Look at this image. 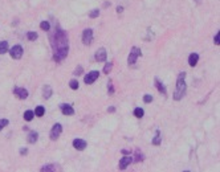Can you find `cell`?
<instances>
[{"label": "cell", "instance_id": "d6a6232c", "mask_svg": "<svg viewBox=\"0 0 220 172\" xmlns=\"http://www.w3.org/2000/svg\"><path fill=\"white\" fill-rule=\"evenodd\" d=\"M143 101H145V103H150V102H153V97L148 95V94H146L145 97H143Z\"/></svg>", "mask_w": 220, "mask_h": 172}, {"label": "cell", "instance_id": "9c48e42d", "mask_svg": "<svg viewBox=\"0 0 220 172\" xmlns=\"http://www.w3.org/2000/svg\"><path fill=\"white\" fill-rule=\"evenodd\" d=\"M13 94H15L19 99H25V98L28 97V91L24 88H15L13 89Z\"/></svg>", "mask_w": 220, "mask_h": 172}, {"label": "cell", "instance_id": "7a4b0ae2", "mask_svg": "<svg viewBox=\"0 0 220 172\" xmlns=\"http://www.w3.org/2000/svg\"><path fill=\"white\" fill-rule=\"evenodd\" d=\"M184 77H186V73H180L179 77H178V81H176V89H175V93H174V99L175 101H180L183 98L186 93V82H184Z\"/></svg>", "mask_w": 220, "mask_h": 172}, {"label": "cell", "instance_id": "5b68a950", "mask_svg": "<svg viewBox=\"0 0 220 172\" xmlns=\"http://www.w3.org/2000/svg\"><path fill=\"white\" fill-rule=\"evenodd\" d=\"M61 132H63V126H61L60 123H56V125L52 127V130H50L49 138L52 139V140H56V139H58V136L61 135Z\"/></svg>", "mask_w": 220, "mask_h": 172}, {"label": "cell", "instance_id": "277c9868", "mask_svg": "<svg viewBox=\"0 0 220 172\" xmlns=\"http://www.w3.org/2000/svg\"><path fill=\"white\" fill-rule=\"evenodd\" d=\"M139 56H142V52L139 48L134 47L131 49V52H130L129 54V58H127V62H129V65H134V62L137 61V58H138Z\"/></svg>", "mask_w": 220, "mask_h": 172}, {"label": "cell", "instance_id": "e0dca14e", "mask_svg": "<svg viewBox=\"0 0 220 172\" xmlns=\"http://www.w3.org/2000/svg\"><path fill=\"white\" fill-rule=\"evenodd\" d=\"M33 116H35V113L32 111V110H27L24 113V119L27 121V122H31L32 119H33Z\"/></svg>", "mask_w": 220, "mask_h": 172}, {"label": "cell", "instance_id": "ac0fdd59", "mask_svg": "<svg viewBox=\"0 0 220 172\" xmlns=\"http://www.w3.org/2000/svg\"><path fill=\"white\" fill-rule=\"evenodd\" d=\"M8 52V42L7 41H0V54H4Z\"/></svg>", "mask_w": 220, "mask_h": 172}, {"label": "cell", "instance_id": "8992f818", "mask_svg": "<svg viewBox=\"0 0 220 172\" xmlns=\"http://www.w3.org/2000/svg\"><path fill=\"white\" fill-rule=\"evenodd\" d=\"M93 41V29L88 28L82 32V42L85 45H90Z\"/></svg>", "mask_w": 220, "mask_h": 172}, {"label": "cell", "instance_id": "836d02e7", "mask_svg": "<svg viewBox=\"0 0 220 172\" xmlns=\"http://www.w3.org/2000/svg\"><path fill=\"white\" fill-rule=\"evenodd\" d=\"M219 38H220V33H216V36H215V38H214V42H215L216 45L220 44V40H219Z\"/></svg>", "mask_w": 220, "mask_h": 172}, {"label": "cell", "instance_id": "6da1fadb", "mask_svg": "<svg viewBox=\"0 0 220 172\" xmlns=\"http://www.w3.org/2000/svg\"><path fill=\"white\" fill-rule=\"evenodd\" d=\"M50 38H52L50 42L54 50L63 47H68V34L61 29H56V32L53 33V36H50Z\"/></svg>", "mask_w": 220, "mask_h": 172}, {"label": "cell", "instance_id": "d590c367", "mask_svg": "<svg viewBox=\"0 0 220 172\" xmlns=\"http://www.w3.org/2000/svg\"><path fill=\"white\" fill-rule=\"evenodd\" d=\"M107 111H109V113H114V111H116V107H109V109H107Z\"/></svg>", "mask_w": 220, "mask_h": 172}, {"label": "cell", "instance_id": "4316f807", "mask_svg": "<svg viewBox=\"0 0 220 172\" xmlns=\"http://www.w3.org/2000/svg\"><path fill=\"white\" fill-rule=\"evenodd\" d=\"M89 16H90L91 19H96V17H98L100 16V10H93V11H90V13H89Z\"/></svg>", "mask_w": 220, "mask_h": 172}, {"label": "cell", "instance_id": "7c38bea8", "mask_svg": "<svg viewBox=\"0 0 220 172\" xmlns=\"http://www.w3.org/2000/svg\"><path fill=\"white\" fill-rule=\"evenodd\" d=\"M133 162V158L131 156H123L122 159L120 160V164H118V168L120 169H125L126 167L129 166L130 163Z\"/></svg>", "mask_w": 220, "mask_h": 172}, {"label": "cell", "instance_id": "484cf974", "mask_svg": "<svg viewBox=\"0 0 220 172\" xmlns=\"http://www.w3.org/2000/svg\"><path fill=\"white\" fill-rule=\"evenodd\" d=\"M40 28L44 29V31H49L50 25H49V23H48V21H41L40 23Z\"/></svg>", "mask_w": 220, "mask_h": 172}, {"label": "cell", "instance_id": "83f0119b", "mask_svg": "<svg viewBox=\"0 0 220 172\" xmlns=\"http://www.w3.org/2000/svg\"><path fill=\"white\" fill-rule=\"evenodd\" d=\"M153 144H155V146L160 144V134H159V131H157V136L153 139Z\"/></svg>", "mask_w": 220, "mask_h": 172}, {"label": "cell", "instance_id": "d6986e66", "mask_svg": "<svg viewBox=\"0 0 220 172\" xmlns=\"http://www.w3.org/2000/svg\"><path fill=\"white\" fill-rule=\"evenodd\" d=\"M56 169H57V166H54V164H48V166L41 167L40 171L41 172H48V171H56Z\"/></svg>", "mask_w": 220, "mask_h": 172}, {"label": "cell", "instance_id": "1f68e13d", "mask_svg": "<svg viewBox=\"0 0 220 172\" xmlns=\"http://www.w3.org/2000/svg\"><path fill=\"white\" fill-rule=\"evenodd\" d=\"M82 70H84V69H82V66H77V68H76V70L73 73H74V75H81L82 74Z\"/></svg>", "mask_w": 220, "mask_h": 172}, {"label": "cell", "instance_id": "5bb4252c", "mask_svg": "<svg viewBox=\"0 0 220 172\" xmlns=\"http://www.w3.org/2000/svg\"><path fill=\"white\" fill-rule=\"evenodd\" d=\"M198 60H199V56H198L196 53L190 54V57H188V64H190V66H195L196 64H198Z\"/></svg>", "mask_w": 220, "mask_h": 172}, {"label": "cell", "instance_id": "4fadbf2b", "mask_svg": "<svg viewBox=\"0 0 220 172\" xmlns=\"http://www.w3.org/2000/svg\"><path fill=\"white\" fill-rule=\"evenodd\" d=\"M60 109L64 115H73V114H74V109H73L72 106H69V105H66V103H63L60 106Z\"/></svg>", "mask_w": 220, "mask_h": 172}, {"label": "cell", "instance_id": "e575fe53", "mask_svg": "<svg viewBox=\"0 0 220 172\" xmlns=\"http://www.w3.org/2000/svg\"><path fill=\"white\" fill-rule=\"evenodd\" d=\"M20 153H21V155H27V153H28V150H27V148H21V150H20Z\"/></svg>", "mask_w": 220, "mask_h": 172}, {"label": "cell", "instance_id": "4dcf8cb0", "mask_svg": "<svg viewBox=\"0 0 220 172\" xmlns=\"http://www.w3.org/2000/svg\"><path fill=\"white\" fill-rule=\"evenodd\" d=\"M107 91H109V94H113L114 93L113 82H111V81H109V84H107Z\"/></svg>", "mask_w": 220, "mask_h": 172}, {"label": "cell", "instance_id": "f1b7e54d", "mask_svg": "<svg viewBox=\"0 0 220 172\" xmlns=\"http://www.w3.org/2000/svg\"><path fill=\"white\" fill-rule=\"evenodd\" d=\"M135 156H137V158L134 159L135 163H138V162H141V160H143V155H142L139 151H137V152H135Z\"/></svg>", "mask_w": 220, "mask_h": 172}, {"label": "cell", "instance_id": "cb8c5ba5", "mask_svg": "<svg viewBox=\"0 0 220 172\" xmlns=\"http://www.w3.org/2000/svg\"><path fill=\"white\" fill-rule=\"evenodd\" d=\"M27 37H28V40H29V41H35L36 38L38 37V36H37V33H36V32H28Z\"/></svg>", "mask_w": 220, "mask_h": 172}, {"label": "cell", "instance_id": "ffe728a7", "mask_svg": "<svg viewBox=\"0 0 220 172\" xmlns=\"http://www.w3.org/2000/svg\"><path fill=\"white\" fill-rule=\"evenodd\" d=\"M52 95V88L50 86H44V93H43V97L45 98V99H48V98Z\"/></svg>", "mask_w": 220, "mask_h": 172}, {"label": "cell", "instance_id": "2e32d148", "mask_svg": "<svg viewBox=\"0 0 220 172\" xmlns=\"http://www.w3.org/2000/svg\"><path fill=\"white\" fill-rule=\"evenodd\" d=\"M155 86H157V89L160 91V93L166 94V88H164V85L162 84V82H160L158 78H155Z\"/></svg>", "mask_w": 220, "mask_h": 172}, {"label": "cell", "instance_id": "ba28073f", "mask_svg": "<svg viewBox=\"0 0 220 172\" xmlns=\"http://www.w3.org/2000/svg\"><path fill=\"white\" fill-rule=\"evenodd\" d=\"M98 75H100V73H98L97 70H91V72H89L88 75H85V84L86 85H91L96 79L98 78Z\"/></svg>", "mask_w": 220, "mask_h": 172}, {"label": "cell", "instance_id": "7402d4cb", "mask_svg": "<svg viewBox=\"0 0 220 172\" xmlns=\"http://www.w3.org/2000/svg\"><path fill=\"white\" fill-rule=\"evenodd\" d=\"M134 115L137 116V118H142V116L145 115V111H143V109H141V107H137V109L134 110Z\"/></svg>", "mask_w": 220, "mask_h": 172}, {"label": "cell", "instance_id": "603a6c76", "mask_svg": "<svg viewBox=\"0 0 220 172\" xmlns=\"http://www.w3.org/2000/svg\"><path fill=\"white\" fill-rule=\"evenodd\" d=\"M111 69H113V62H107L104 68V73L105 74H109V73L111 72Z\"/></svg>", "mask_w": 220, "mask_h": 172}, {"label": "cell", "instance_id": "30bf717a", "mask_svg": "<svg viewBox=\"0 0 220 172\" xmlns=\"http://www.w3.org/2000/svg\"><path fill=\"white\" fill-rule=\"evenodd\" d=\"M106 57H107V54H106V50H105L104 48L98 49L94 54L96 61H98V62H104V61H106Z\"/></svg>", "mask_w": 220, "mask_h": 172}, {"label": "cell", "instance_id": "8fae6325", "mask_svg": "<svg viewBox=\"0 0 220 172\" xmlns=\"http://www.w3.org/2000/svg\"><path fill=\"white\" fill-rule=\"evenodd\" d=\"M73 147H74L76 150H78V151L85 150L86 148V142L84 140V139H74V140H73Z\"/></svg>", "mask_w": 220, "mask_h": 172}, {"label": "cell", "instance_id": "74e56055", "mask_svg": "<svg viewBox=\"0 0 220 172\" xmlns=\"http://www.w3.org/2000/svg\"><path fill=\"white\" fill-rule=\"evenodd\" d=\"M122 153H125V155H130V152H129V151H126V150H123Z\"/></svg>", "mask_w": 220, "mask_h": 172}, {"label": "cell", "instance_id": "52a82bcc", "mask_svg": "<svg viewBox=\"0 0 220 172\" xmlns=\"http://www.w3.org/2000/svg\"><path fill=\"white\" fill-rule=\"evenodd\" d=\"M10 53H11V57L15 60H20L23 56V48L21 45H15V47L11 48L10 50Z\"/></svg>", "mask_w": 220, "mask_h": 172}, {"label": "cell", "instance_id": "f546056e", "mask_svg": "<svg viewBox=\"0 0 220 172\" xmlns=\"http://www.w3.org/2000/svg\"><path fill=\"white\" fill-rule=\"evenodd\" d=\"M8 119H0V130H3L4 127H6L7 125H8Z\"/></svg>", "mask_w": 220, "mask_h": 172}, {"label": "cell", "instance_id": "3957f363", "mask_svg": "<svg viewBox=\"0 0 220 172\" xmlns=\"http://www.w3.org/2000/svg\"><path fill=\"white\" fill-rule=\"evenodd\" d=\"M68 49H69L68 47H63V48H58V49L54 50V56H53L54 61H56V62H60L64 58H66V56H68Z\"/></svg>", "mask_w": 220, "mask_h": 172}, {"label": "cell", "instance_id": "8d00e7d4", "mask_svg": "<svg viewBox=\"0 0 220 172\" xmlns=\"http://www.w3.org/2000/svg\"><path fill=\"white\" fill-rule=\"evenodd\" d=\"M122 11H123V8H122V7H117V12H118V13H121V12H122Z\"/></svg>", "mask_w": 220, "mask_h": 172}, {"label": "cell", "instance_id": "d4e9b609", "mask_svg": "<svg viewBox=\"0 0 220 172\" xmlns=\"http://www.w3.org/2000/svg\"><path fill=\"white\" fill-rule=\"evenodd\" d=\"M69 86H70V89H73V90H77V89H78V82L76 81V79H72V81L69 82Z\"/></svg>", "mask_w": 220, "mask_h": 172}, {"label": "cell", "instance_id": "9a60e30c", "mask_svg": "<svg viewBox=\"0 0 220 172\" xmlns=\"http://www.w3.org/2000/svg\"><path fill=\"white\" fill-rule=\"evenodd\" d=\"M38 139V134L37 132H29L28 134V138H27V140L28 143H36Z\"/></svg>", "mask_w": 220, "mask_h": 172}, {"label": "cell", "instance_id": "44dd1931", "mask_svg": "<svg viewBox=\"0 0 220 172\" xmlns=\"http://www.w3.org/2000/svg\"><path fill=\"white\" fill-rule=\"evenodd\" d=\"M45 114V109L43 106H37L35 110V115L36 116H43Z\"/></svg>", "mask_w": 220, "mask_h": 172}]
</instances>
